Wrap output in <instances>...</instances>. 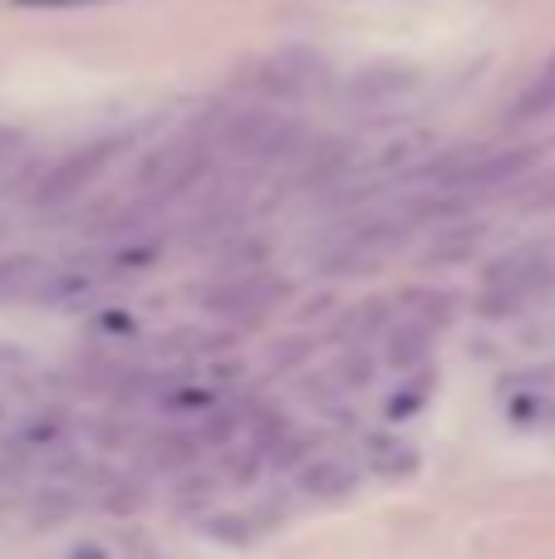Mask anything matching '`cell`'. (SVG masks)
Instances as JSON below:
<instances>
[{"mask_svg": "<svg viewBox=\"0 0 555 559\" xmlns=\"http://www.w3.org/2000/svg\"><path fill=\"white\" fill-rule=\"evenodd\" d=\"M295 486L315 501H340L359 486V466L350 456H334V452H310L300 466H295Z\"/></svg>", "mask_w": 555, "mask_h": 559, "instance_id": "obj_1", "label": "cell"}, {"mask_svg": "<svg viewBox=\"0 0 555 559\" xmlns=\"http://www.w3.org/2000/svg\"><path fill=\"white\" fill-rule=\"evenodd\" d=\"M359 456H364V472L383 476V481H399V476L418 472V452H413V442H403V437H389V432L369 437Z\"/></svg>", "mask_w": 555, "mask_h": 559, "instance_id": "obj_2", "label": "cell"}, {"mask_svg": "<svg viewBox=\"0 0 555 559\" xmlns=\"http://www.w3.org/2000/svg\"><path fill=\"white\" fill-rule=\"evenodd\" d=\"M197 167H202V157H197L192 147H167V153H157L153 163L143 167V187L147 192L173 197V192H182V187L192 182Z\"/></svg>", "mask_w": 555, "mask_h": 559, "instance_id": "obj_3", "label": "cell"}, {"mask_svg": "<svg viewBox=\"0 0 555 559\" xmlns=\"http://www.w3.org/2000/svg\"><path fill=\"white\" fill-rule=\"evenodd\" d=\"M104 147H94V153H74V157H64V163L55 167V173L45 177V187H39V202L45 206H55V202H64V197H74V192H84V182L104 167Z\"/></svg>", "mask_w": 555, "mask_h": 559, "instance_id": "obj_4", "label": "cell"}, {"mask_svg": "<svg viewBox=\"0 0 555 559\" xmlns=\"http://www.w3.org/2000/svg\"><path fill=\"white\" fill-rule=\"evenodd\" d=\"M281 295V289L271 285V280H261V275H246V280H236L232 289H216L212 295V309H222V314H265V309H271V299Z\"/></svg>", "mask_w": 555, "mask_h": 559, "instance_id": "obj_5", "label": "cell"}, {"mask_svg": "<svg viewBox=\"0 0 555 559\" xmlns=\"http://www.w3.org/2000/svg\"><path fill=\"white\" fill-rule=\"evenodd\" d=\"M511 417H521V423H551L555 417V373L521 378L517 397H511Z\"/></svg>", "mask_w": 555, "mask_h": 559, "instance_id": "obj_6", "label": "cell"}, {"mask_svg": "<svg viewBox=\"0 0 555 559\" xmlns=\"http://www.w3.org/2000/svg\"><path fill=\"white\" fill-rule=\"evenodd\" d=\"M423 358H428V324H423V319H403V324H393L389 364L399 368V373H413Z\"/></svg>", "mask_w": 555, "mask_h": 559, "instance_id": "obj_7", "label": "cell"}, {"mask_svg": "<svg viewBox=\"0 0 555 559\" xmlns=\"http://www.w3.org/2000/svg\"><path fill=\"white\" fill-rule=\"evenodd\" d=\"M147 456H153V466H163V472H187V466L202 456V447H197L192 432H167V437H153Z\"/></svg>", "mask_w": 555, "mask_h": 559, "instance_id": "obj_8", "label": "cell"}, {"mask_svg": "<svg viewBox=\"0 0 555 559\" xmlns=\"http://www.w3.org/2000/svg\"><path fill=\"white\" fill-rule=\"evenodd\" d=\"M226 452V462H222V476L232 486H251L256 476H261V466H265V456L256 452L251 442H232V447H222Z\"/></svg>", "mask_w": 555, "mask_h": 559, "instance_id": "obj_9", "label": "cell"}, {"mask_svg": "<svg viewBox=\"0 0 555 559\" xmlns=\"http://www.w3.org/2000/svg\"><path fill=\"white\" fill-rule=\"evenodd\" d=\"M541 114H555V59H551L546 74H541L536 84L521 94V104H517V118H541Z\"/></svg>", "mask_w": 555, "mask_h": 559, "instance_id": "obj_10", "label": "cell"}, {"mask_svg": "<svg viewBox=\"0 0 555 559\" xmlns=\"http://www.w3.org/2000/svg\"><path fill=\"white\" fill-rule=\"evenodd\" d=\"M369 378H374L369 354H350V358H344V373H340V383H344V388H364Z\"/></svg>", "mask_w": 555, "mask_h": 559, "instance_id": "obj_11", "label": "cell"}, {"mask_svg": "<svg viewBox=\"0 0 555 559\" xmlns=\"http://www.w3.org/2000/svg\"><path fill=\"white\" fill-rule=\"evenodd\" d=\"M69 559H108V555L98 550V545H74V550H69Z\"/></svg>", "mask_w": 555, "mask_h": 559, "instance_id": "obj_12", "label": "cell"}, {"mask_svg": "<svg viewBox=\"0 0 555 559\" xmlns=\"http://www.w3.org/2000/svg\"><path fill=\"white\" fill-rule=\"evenodd\" d=\"M330 388H334V383H324V413H330V403H334V393H330ZM310 397H315V403H320V388H315V383H310Z\"/></svg>", "mask_w": 555, "mask_h": 559, "instance_id": "obj_13", "label": "cell"}, {"mask_svg": "<svg viewBox=\"0 0 555 559\" xmlns=\"http://www.w3.org/2000/svg\"><path fill=\"white\" fill-rule=\"evenodd\" d=\"M49 5H79V0H49Z\"/></svg>", "mask_w": 555, "mask_h": 559, "instance_id": "obj_14", "label": "cell"}]
</instances>
